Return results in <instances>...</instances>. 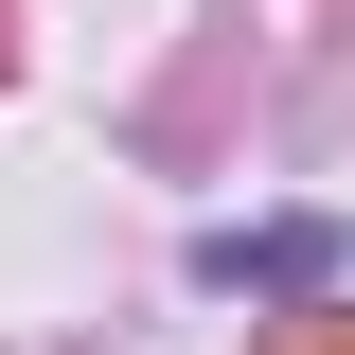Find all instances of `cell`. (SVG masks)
I'll return each mask as SVG.
<instances>
[{
	"label": "cell",
	"instance_id": "1",
	"mask_svg": "<svg viewBox=\"0 0 355 355\" xmlns=\"http://www.w3.org/2000/svg\"><path fill=\"white\" fill-rule=\"evenodd\" d=\"M214 284H320V266H338V231H214Z\"/></svg>",
	"mask_w": 355,
	"mask_h": 355
}]
</instances>
